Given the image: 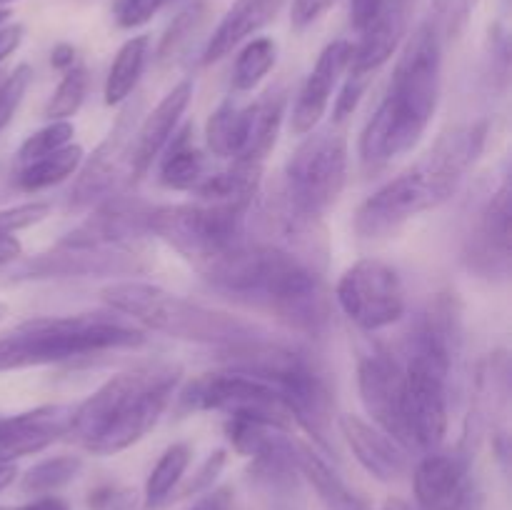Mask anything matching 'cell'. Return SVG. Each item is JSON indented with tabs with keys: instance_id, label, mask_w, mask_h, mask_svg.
Returning <instances> with one entry per match:
<instances>
[{
	"instance_id": "obj_1",
	"label": "cell",
	"mask_w": 512,
	"mask_h": 510,
	"mask_svg": "<svg viewBox=\"0 0 512 510\" xmlns=\"http://www.w3.org/2000/svg\"><path fill=\"white\" fill-rule=\"evenodd\" d=\"M198 270L215 290L298 333L323 335L330 325V298L318 270L278 245L245 240Z\"/></svg>"
},
{
	"instance_id": "obj_2",
	"label": "cell",
	"mask_w": 512,
	"mask_h": 510,
	"mask_svg": "<svg viewBox=\"0 0 512 510\" xmlns=\"http://www.w3.org/2000/svg\"><path fill=\"white\" fill-rule=\"evenodd\" d=\"M488 125H458L435 140L433 148L405 173L370 195L355 215L360 238H383L403 228L410 218L443 205L483 153Z\"/></svg>"
},
{
	"instance_id": "obj_3",
	"label": "cell",
	"mask_w": 512,
	"mask_h": 510,
	"mask_svg": "<svg viewBox=\"0 0 512 510\" xmlns=\"http://www.w3.org/2000/svg\"><path fill=\"white\" fill-rule=\"evenodd\" d=\"M443 40L425 20L400 53L383 103L360 138L365 165H385L418 145L433 120L440 93Z\"/></svg>"
},
{
	"instance_id": "obj_4",
	"label": "cell",
	"mask_w": 512,
	"mask_h": 510,
	"mask_svg": "<svg viewBox=\"0 0 512 510\" xmlns=\"http://www.w3.org/2000/svg\"><path fill=\"white\" fill-rule=\"evenodd\" d=\"M183 368L145 363L113 375L88 400L73 408L68 435L93 455L128 450L155 428L178 390Z\"/></svg>"
},
{
	"instance_id": "obj_5",
	"label": "cell",
	"mask_w": 512,
	"mask_h": 510,
	"mask_svg": "<svg viewBox=\"0 0 512 510\" xmlns=\"http://www.w3.org/2000/svg\"><path fill=\"white\" fill-rule=\"evenodd\" d=\"M100 295L113 310L170 338L220 345V348L270 338L268 330L253 320L208 308V305L168 293L160 285L143 283V280H120L103 288Z\"/></svg>"
},
{
	"instance_id": "obj_6",
	"label": "cell",
	"mask_w": 512,
	"mask_h": 510,
	"mask_svg": "<svg viewBox=\"0 0 512 510\" xmlns=\"http://www.w3.org/2000/svg\"><path fill=\"white\" fill-rule=\"evenodd\" d=\"M143 343V330L115 315L80 313L68 318L30 320L0 338V373L60 363V360L115 348H135Z\"/></svg>"
},
{
	"instance_id": "obj_7",
	"label": "cell",
	"mask_w": 512,
	"mask_h": 510,
	"mask_svg": "<svg viewBox=\"0 0 512 510\" xmlns=\"http://www.w3.org/2000/svg\"><path fill=\"white\" fill-rule=\"evenodd\" d=\"M245 213V208L205 200L163 205L150 210L148 230L173 245L180 255L193 260L195 268H203L235 245L245 243Z\"/></svg>"
},
{
	"instance_id": "obj_8",
	"label": "cell",
	"mask_w": 512,
	"mask_h": 510,
	"mask_svg": "<svg viewBox=\"0 0 512 510\" xmlns=\"http://www.w3.org/2000/svg\"><path fill=\"white\" fill-rule=\"evenodd\" d=\"M180 405L188 410H215L228 418L253 420L278 430L293 428V415L278 388L243 370L228 368L200 375L185 385Z\"/></svg>"
},
{
	"instance_id": "obj_9",
	"label": "cell",
	"mask_w": 512,
	"mask_h": 510,
	"mask_svg": "<svg viewBox=\"0 0 512 510\" xmlns=\"http://www.w3.org/2000/svg\"><path fill=\"white\" fill-rule=\"evenodd\" d=\"M348 180V140L340 130L323 128L298 145L285 168L283 190L310 213L320 215L340 198Z\"/></svg>"
},
{
	"instance_id": "obj_10",
	"label": "cell",
	"mask_w": 512,
	"mask_h": 510,
	"mask_svg": "<svg viewBox=\"0 0 512 510\" xmlns=\"http://www.w3.org/2000/svg\"><path fill=\"white\" fill-rule=\"evenodd\" d=\"M335 300L343 313L363 330H383L405 315L403 278L390 263L363 258L338 280Z\"/></svg>"
},
{
	"instance_id": "obj_11",
	"label": "cell",
	"mask_w": 512,
	"mask_h": 510,
	"mask_svg": "<svg viewBox=\"0 0 512 510\" xmlns=\"http://www.w3.org/2000/svg\"><path fill=\"white\" fill-rule=\"evenodd\" d=\"M358 390L373 423L400 448L413 450L408 418H405L403 363L388 350H373L358 363Z\"/></svg>"
},
{
	"instance_id": "obj_12",
	"label": "cell",
	"mask_w": 512,
	"mask_h": 510,
	"mask_svg": "<svg viewBox=\"0 0 512 510\" xmlns=\"http://www.w3.org/2000/svg\"><path fill=\"white\" fill-rule=\"evenodd\" d=\"M140 105H143V100L128 105L120 113L118 123L113 125L108 138L95 148L88 163L83 165L78 180L73 183V190H70V208H88V205L98 203L100 198L110 195V190L123 175V168L130 170V145H133V135L138 130L135 123H138Z\"/></svg>"
},
{
	"instance_id": "obj_13",
	"label": "cell",
	"mask_w": 512,
	"mask_h": 510,
	"mask_svg": "<svg viewBox=\"0 0 512 510\" xmlns=\"http://www.w3.org/2000/svg\"><path fill=\"white\" fill-rule=\"evenodd\" d=\"M470 270L485 278H508L510 273V180L490 195L465 250Z\"/></svg>"
},
{
	"instance_id": "obj_14",
	"label": "cell",
	"mask_w": 512,
	"mask_h": 510,
	"mask_svg": "<svg viewBox=\"0 0 512 510\" xmlns=\"http://www.w3.org/2000/svg\"><path fill=\"white\" fill-rule=\"evenodd\" d=\"M150 210L153 208L140 200H105L88 220L70 230L60 243L73 245V248H130L133 240L150 233Z\"/></svg>"
},
{
	"instance_id": "obj_15",
	"label": "cell",
	"mask_w": 512,
	"mask_h": 510,
	"mask_svg": "<svg viewBox=\"0 0 512 510\" xmlns=\"http://www.w3.org/2000/svg\"><path fill=\"white\" fill-rule=\"evenodd\" d=\"M415 503L420 510H468L473 483L463 458L453 453H425L413 473Z\"/></svg>"
},
{
	"instance_id": "obj_16",
	"label": "cell",
	"mask_w": 512,
	"mask_h": 510,
	"mask_svg": "<svg viewBox=\"0 0 512 510\" xmlns=\"http://www.w3.org/2000/svg\"><path fill=\"white\" fill-rule=\"evenodd\" d=\"M350 55H353V43H348V40H335L320 53L318 63L310 70L298 98H295L293 120H290L295 135L313 133L315 125L320 123V118L328 110L335 83L348 70Z\"/></svg>"
},
{
	"instance_id": "obj_17",
	"label": "cell",
	"mask_w": 512,
	"mask_h": 510,
	"mask_svg": "<svg viewBox=\"0 0 512 510\" xmlns=\"http://www.w3.org/2000/svg\"><path fill=\"white\" fill-rule=\"evenodd\" d=\"M70 415L73 408L68 405H45L28 413L0 418V458L15 460L20 455L45 450L55 440L68 435Z\"/></svg>"
},
{
	"instance_id": "obj_18",
	"label": "cell",
	"mask_w": 512,
	"mask_h": 510,
	"mask_svg": "<svg viewBox=\"0 0 512 510\" xmlns=\"http://www.w3.org/2000/svg\"><path fill=\"white\" fill-rule=\"evenodd\" d=\"M190 98H193V80H183L145 115L143 123L135 130L133 145H130V180H140L148 173L153 160L175 133V125L190 105Z\"/></svg>"
},
{
	"instance_id": "obj_19",
	"label": "cell",
	"mask_w": 512,
	"mask_h": 510,
	"mask_svg": "<svg viewBox=\"0 0 512 510\" xmlns=\"http://www.w3.org/2000/svg\"><path fill=\"white\" fill-rule=\"evenodd\" d=\"M340 433L350 445L358 463L368 470L373 478L383 483H393L408 470V450L400 448L388 433L378 425L368 423L360 415H340Z\"/></svg>"
},
{
	"instance_id": "obj_20",
	"label": "cell",
	"mask_w": 512,
	"mask_h": 510,
	"mask_svg": "<svg viewBox=\"0 0 512 510\" xmlns=\"http://www.w3.org/2000/svg\"><path fill=\"white\" fill-rule=\"evenodd\" d=\"M413 0H388L383 13L363 30V38L353 45L348 75L358 80H370V75L390 60L395 48L408 30V13Z\"/></svg>"
},
{
	"instance_id": "obj_21",
	"label": "cell",
	"mask_w": 512,
	"mask_h": 510,
	"mask_svg": "<svg viewBox=\"0 0 512 510\" xmlns=\"http://www.w3.org/2000/svg\"><path fill=\"white\" fill-rule=\"evenodd\" d=\"M283 5L285 0H238L223 15L215 33L210 35L208 45L203 50V65H213L223 60L225 55L233 53L243 40H248L260 28L273 23Z\"/></svg>"
},
{
	"instance_id": "obj_22",
	"label": "cell",
	"mask_w": 512,
	"mask_h": 510,
	"mask_svg": "<svg viewBox=\"0 0 512 510\" xmlns=\"http://www.w3.org/2000/svg\"><path fill=\"white\" fill-rule=\"evenodd\" d=\"M293 455H295V468L298 473L313 485L318 493V500L323 503L325 510H370L368 500L363 495L355 493L338 470L328 463L320 453H315L310 445L293 440Z\"/></svg>"
},
{
	"instance_id": "obj_23",
	"label": "cell",
	"mask_w": 512,
	"mask_h": 510,
	"mask_svg": "<svg viewBox=\"0 0 512 510\" xmlns=\"http://www.w3.org/2000/svg\"><path fill=\"white\" fill-rule=\"evenodd\" d=\"M285 103L288 93L283 85L268 88L253 105H248V138H245L243 155L235 163L263 165L265 155L273 150L275 138H278L280 123L285 115Z\"/></svg>"
},
{
	"instance_id": "obj_24",
	"label": "cell",
	"mask_w": 512,
	"mask_h": 510,
	"mask_svg": "<svg viewBox=\"0 0 512 510\" xmlns=\"http://www.w3.org/2000/svg\"><path fill=\"white\" fill-rule=\"evenodd\" d=\"M260 175H263V165L233 163V168L200 180L193 190L198 193V200H205V203L235 205V208L248 210L260 188Z\"/></svg>"
},
{
	"instance_id": "obj_25",
	"label": "cell",
	"mask_w": 512,
	"mask_h": 510,
	"mask_svg": "<svg viewBox=\"0 0 512 510\" xmlns=\"http://www.w3.org/2000/svg\"><path fill=\"white\" fill-rule=\"evenodd\" d=\"M150 38L148 35H135L115 55L110 65L108 80H105V103L120 105L133 95L140 75H143L145 60H148Z\"/></svg>"
},
{
	"instance_id": "obj_26",
	"label": "cell",
	"mask_w": 512,
	"mask_h": 510,
	"mask_svg": "<svg viewBox=\"0 0 512 510\" xmlns=\"http://www.w3.org/2000/svg\"><path fill=\"white\" fill-rule=\"evenodd\" d=\"M208 148L220 158L238 160L243 155L245 138H248V110L235 103H223L205 125Z\"/></svg>"
},
{
	"instance_id": "obj_27",
	"label": "cell",
	"mask_w": 512,
	"mask_h": 510,
	"mask_svg": "<svg viewBox=\"0 0 512 510\" xmlns=\"http://www.w3.org/2000/svg\"><path fill=\"white\" fill-rule=\"evenodd\" d=\"M190 455H193V450H190L188 443H173L160 455V460L150 470L148 480H145V508L155 510L168 503L170 495L175 493V488L183 480L185 470H188Z\"/></svg>"
},
{
	"instance_id": "obj_28",
	"label": "cell",
	"mask_w": 512,
	"mask_h": 510,
	"mask_svg": "<svg viewBox=\"0 0 512 510\" xmlns=\"http://www.w3.org/2000/svg\"><path fill=\"white\" fill-rule=\"evenodd\" d=\"M83 163V148L80 145H65V148L55 150V153L45 155V158L25 163L23 170L18 173V185L23 190H43L50 185L63 183L65 178L75 173Z\"/></svg>"
},
{
	"instance_id": "obj_29",
	"label": "cell",
	"mask_w": 512,
	"mask_h": 510,
	"mask_svg": "<svg viewBox=\"0 0 512 510\" xmlns=\"http://www.w3.org/2000/svg\"><path fill=\"white\" fill-rule=\"evenodd\" d=\"M205 160L188 140V128L180 130L175 143L170 145L163 165H160V183L173 190H193L203 180Z\"/></svg>"
},
{
	"instance_id": "obj_30",
	"label": "cell",
	"mask_w": 512,
	"mask_h": 510,
	"mask_svg": "<svg viewBox=\"0 0 512 510\" xmlns=\"http://www.w3.org/2000/svg\"><path fill=\"white\" fill-rule=\"evenodd\" d=\"M80 470H83V460L78 455H55V458H45L35 463L23 475L20 488H23V493L48 495L78 478Z\"/></svg>"
},
{
	"instance_id": "obj_31",
	"label": "cell",
	"mask_w": 512,
	"mask_h": 510,
	"mask_svg": "<svg viewBox=\"0 0 512 510\" xmlns=\"http://www.w3.org/2000/svg\"><path fill=\"white\" fill-rule=\"evenodd\" d=\"M275 58H278V45L270 38H255L240 50L233 68V88L238 93L253 90L265 75L273 70Z\"/></svg>"
},
{
	"instance_id": "obj_32",
	"label": "cell",
	"mask_w": 512,
	"mask_h": 510,
	"mask_svg": "<svg viewBox=\"0 0 512 510\" xmlns=\"http://www.w3.org/2000/svg\"><path fill=\"white\" fill-rule=\"evenodd\" d=\"M48 213V203H25L0 210V268L20 258V240L13 235L15 230L40 223L43 218H48Z\"/></svg>"
},
{
	"instance_id": "obj_33",
	"label": "cell",
	"mask_w": 512,
	"mask_h": 510,
	"mask_svg": "<svg viewBox=\"0 0 512 510\" xmlns=\"http://www.w3.org/2000/svg\"><path fill=\"white\" fill-rule=\"evenodd\" d=\"M85 93H88V70L83 65H73V68L65 70L53 98L45 105V118L65 120L75 115L80 105H83Z\"/></svg>"
},
{
	"instance_id": "obj_34",
	"label": "cell",
	"mask_w": 512,
	"mask_h": 510,
	"mask_svg": "<svg viewBox=\"0 0 512 510\" xmlns=\"http://www.w3.org/2000/svg\"><path fill=\"white\" fill-rule=\"evenodd\" d=\"M73 135V123H68V120H53V123L35 130L33 135H28V138L23 140V145L18 148V163H33V160L45 158V155L65 148V145L73 143Z\"/></svg>"
},
{
	"instance_id": "obj_35",
	"label": "cell",
	"mask_w": 512,
	"mask_h": 510,
	"mask_svg": "<svg viewBox=\"0 0 512 510\" xmlns=\"http://www.w3.org/2000/svg\"><path fill=\"white\" fill-rule=\"evenodd\" d=\"M205 15H208V5L205 3H193V5H188L183 13H178V18L168 25L163 40H160L158 58L168 60V58H173V55H178V50H183L185 45L190 43V38L198 33L200 25H203V20H205Z\"/></svg>"
},
{
	"instance_id": "obj_36",
	"label": "cell",
	"mask_w": 512,
	"mask_h": 510,
	"mask_svg": "<svg viewBox=\"0 0 512 510\" xmlns=\"http://www.w3.org/2000/svg\"><path fill=\"white\" fill-rule=\"evenodd\" d=\"M478 3L480 0H433V13H430L428 23L433 25L443 43L450 38H458Z\"/></svg>"
},
{
	"instance_id": "obj_37",
	"label": "cell",
	"mask_w": 512,
	"mask_h": 510,
	"mask_svg": "<svg viewBox=\"0 0 512 510\" xmlns=\"http://www.w3.org/2000/svg\"><path fill=\"white\" fill-rule=\"evenodd\" d=\"M30 83H33V68H30L28 63H20L18 68L0 83V133L8 128L10 120L18 113Z\"/></svg>"
},
{
	"instance_id": "obj_38",
	"label": "cell",
	"mask_w": 512,
	"mask_h": 510,
	"mask_svg": "<svg viewBox=\"0 0 512 510\" xmlns=\"http://www.w3.org/2000/svg\"><path fill=\"white\" fill-rule=\"evenodd\" d=\"M165 5L163 0H115L113 18L120 28H140Z\"/></svg>"
},
{
	"instance_id": "obj_39",
	"label": "cell",
	"mask_w": 512,
	"mask_h": 510,
	"mask_svg": "<svg viewBox=\"0 0 512 510\" xmlns=\"http://www.w3.org/2000/svg\"><path fill=\"white\" fill-rule=\"evenodd\" d=\"M223 465H225L223 450H218V453L210 455V458L203 463V468L198 470V475H195V478L190 480L188 485H185L183 493H180V498H188V495H195V493H203V490H208L210 485L215 483V478H218L220 470H223Z\"/></svg>"
},
{
	"instance_id": "obj_40",
	"label": "cell",
	"mask_w": 512,
	"mask_h": 510,
	"mask_svg": "<svg viewBox=\"0 0 512 510\" xmlns=\"http://www.w3.org/2000/svg\"><path fill=\"white\" fill-rule=\"evenodd\" d=\"M388 0H350V25L363 33L380 13Z\"/></svg>"
},
{
	"instance_id": "obj_41",
	"label": "cell",
	"mask_w": 512,
	"mask_h": 510,
	"mask_svg": "<svg viewBox=\"0 0 512 510\" xmlns=\"http://www.w3.org/2000/svg\"><path fill=\"white\" fill-rule=\"evenodd\" d=\"M333 3L335 0H293V15H290V18H293V25L298 30L308 28V25L313 23V20H318Z\"/></svg>"
},
{
	"instance_id": "obj_42",
	"label": "cell",
	"mask_w": 512,
	"mask_h": 510,
	"mask_svg": "<svg viewBox=\"0 0 512 510\" xmlns=\"http://www.w3.org/2000/svg\"><path fill=\"white\" fill-rule=\"evenodd\" d=\"M23 35L25 28L20 23L0 25V63L18 50V45L23 43Z\"/></svg>"
},
{
	"instance_id": "obj_43",
	"label": "cell",
	"mask_w": 512,
	"mask_h": 510,
	"mask_svg": "<svg viewBox=\"0 0 512 510\" xmlns=\"http://www.w3.org/2000/svg\"><path fill=\"white\" fill-rule=\"evenodd\" d=\"M230 503H233V493L228 488H218L195 500L190 510H230Z\"/></svg>"
},
{
	"instance_id": "obj_44",
	"label": "cell",
	"mask_w": 512,
	"mask_h": 510,
	"mask_svg": "<svg viewBox=\"0 0 512 510\" xmlns=\"http://www.w3.org/2000/svg\"><path fill=\"white\" fill-rule=\"evenodd\" d=\"M90 510H118L120 495L115 488H98L88 498Z\"/></svg>"
},
{
	"instance_id": "obj_45",
	"label": "cell",
	"mask_w": 512,
	"mask_h": 510,
	"mask_svg": "<svg viewBox=\"0 0 512 510\" xmlns=\"http://www.w3.org/2000/svg\"><path fill=\"white\" fill-rule=\"evenodd\" d=\"M50 63H53V68H60V70H68L75 65V48L68 43H58L53 48V53H50Z\"/></svg>"
},
{
	"instance_id": "obj_46",
	"label": "cell",
	"mask_w": 512,
	"mask_h": 510,
	"mask_svg": "<svg viewBox=\"0 0 512 510\" xmlns=\"http://www.w3.org/2000/svg\"><path fill=\"white\" fill-rule=\"evenodd\" d=\"M18 510H70V508L65 505V500L55 498V495H40V498L30 500V503H25L23 508Z\"/></svg>"
},
{
	"instance_id": "obj_47",
	"label": "cell",
	"mask_w": 512,
	"mask_h": 510,
	"mask_svg": "<svg viewBox=\"0 0 512 510\" xmlns=\"http://www.w3.org/2000/svg\"><path fill=\"white\" fill-rule=\"evenodd\" d=\"M15 475H18V468H15V460L0 458V493H3L8 485H13Z\"/></svg>"
},
{
	"instance_id": "obj_48",
	"label": "cell",
	"mask_w": 512,
	"mask_h": 510,
	"mask_svg": "<svg viewBox=\"0 0 512 510\" xmlns=\"http://www.w3.org/2000/svg\"><path fill=\"white\" fill-rule=\"evenodd\" d=\"M383 510H415V508L408 503V500L398 498V495H390V498H385Z\"/></svg>"
},
{
	"instance_id": "obj_49",
	"label": "cell",
	"mask_w": 512,
	"mask_h": 510,
	"mask_svg": "<svg viewBox=\"0 0 512 510\" xmlns=\"http://www.w3.org/2000/svg\"><path fill=\"white\" fill-rule=\"evenodd\" d=\"M8 18H10V10L8 8H0V25L8 23Z\"/></svg>"
},
{
	"instance_id": "obj_50",
	"label": "cell",
	"mask_w": 512,
	"mask_h": 510,
	"mask_svg": "<svg viewBox=\"0 0 512 510\" xmlns=\"http://www.w3.org/2000/svg\"><path fill=\"white\" fill-rule=\"evenodd\" d=\"M5 315H8V305H5V303H0V320H3Z\"/></svg>"
},
{
	"instance_id": "obj_51",
	"label": "cell",
	"mask_w": 512,
	"mask_h": 510,
	"mask_svg": "<svg viewBox=\"0 0 512 510\" xmlns=\"http://www.w3.org/2000/svg\"><path fill=\"white\" fill-rule=\"evenodd\" d=\"M8 3H15V0H0V8H3V5H8Z\"/></svg>"
},
{
	"instance_id": "obj_52",
	"label": "cell",
	"mask_w": 512,
	"mask_h": 510,
	"mask_svg": "<svg viewBox=\"0 0 512 510\" xmlns=\"http://www.w3.org/2000/svg\"><path fill=\"white\" fill-rule=\"evenodd\" d=\"M163 3H175V0H163Z\"/></svg>"
},
{
	"instance_id": "obj_53",
	"label": "cell",
	"mask_w": 512,
	"mask_h": 510,
	"mask_svg": "<svg viewBox=\"0 0 512 510\" xmlns=\"http://www.w3.org/2000/svg\"><path fill=\"white\" fill-rule=\"evenodd\" d=\"M0 510H3V508H0Z\"/></svg>"
}]
</instances>
